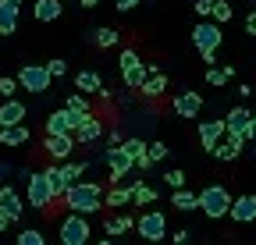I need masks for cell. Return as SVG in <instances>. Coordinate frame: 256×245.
I'll return each instance as SVG.
<instances>
[{
	"mask_svg": "<svg viewBox=\"0 0 256 245\" xmlns=\"http://www.w3.org/2000/svg\"><path fill=\"white\" fill-rule=\"evenodd\" d=\"M22 14V0H0V36H14Z\"/></svg>",
	"mask_w": 256,
	"mask_h": 245,
	"instance_id": "obj_12",
	"label": "cell"
},
{
	"mask_svg": "<svg viewBox=\"0 0 256 245\" xmlns=\"http://www.w3.org/2000/svg\"><path fill=\"white\" fill-rule=\"evenodd\" d=\"M25 192H28V206H36V210H50V203H54V189H50L46 171H43V174H28Z\"/></svg>",
	"mask_w": 256,
	"mask_h": 245,
	"instance_id": "obj_5",
	"label": "cell"
},
{
	"mask_svg": "<svg viewBox=\"0 0 256 245\" xmlns=\"http://www.w3.org/2000/svg\"><path fill=\"white\" fill-rule=\"evenodd\" d=\"M192 11H196L200 18H210V11H214V0H196V4H192Z\"/></svg>",
	"mask_w": 256,
	"mask_h": 245,
	"instance_id": "obj_41",
	"label": "cell"
},
{
	"mask_svg": "<svg viewBox=\"0 0 256 245\" xmlns=\"http://www.w3.org/2000/svg\"><path fill=\"white\" fill-rule=\"evenodd\" d=\"M139 235L146 238V242H160V238H164L168 235V217H164V213H142V217H139Z\"/></svg>",
	"mask_w": 256,
	"mask_h": 245,
	"instance_id": "obj_9",
	"label": "cell"
},
{
	"mask_svg": "<svg viewBox=\"0 0 256 245\" xmlns=\"http://www.w3.org/2000/svg\"><path fill=\"white\" fill-rule=\"evenodd\" d=\"M153 199H156V189L142 185V181H136V185H132V203H136V206H146V203H153Z\"/></svg>",
	"mask_w": 256,
	"mask_h": 245,
	"instance_id": "obj_27",
	"label": "cell"
},
{
	"mask_svg": "<svg viewBox=\"0 0 256 245\" xmlns=\"http://www.w3.org/2000/svg\"><path fill=\"white\" fill-rule=\"evenodd\" d=\"M132 228H136L132 217H110L107 221V235H124V231H132Z\"/></svg>",
	"mask_w": 256,
	"mask_h": 245,
	"instance_id": "obj_30",
	"label": "cell"
},
{
	"mask_svg": "<svg viewBox=\"0 0 256 245\" xmlns=\"http://www.w3.org/2000/svg\"><path fill=\"white\" fill-rule=\"evenodd\" d=\"M210 18H214L217 25L232 21V0H214V11H210Z\"/></svg>",
	"mask_w": 256,
	"mask_h": 245,
	"instance_id": "obj_29",
	"label": "cell"
},
{
	"mask_svg": "<svg viewBox=\"0 0 256 245\" xmlns=\"http://www.w3.org/2000/svg\"><path fill=\"white\" fill-rule=\"evenodd\" d=\"M18 89H22V85H18V78H0V96H4V100H8V96H14Z\"/></svg>",
	"mask_w": 256,
	"mask_h": 245,
	"instance_id": "obj_38",
	"label": "cell"
},
{
	"mask_svg": "<svg viewBox=\"0 0 256 245\" xmlns=\"http://www.w3.org/2000/svg\"><path fill=\"white\" fill-rule=\"evenodd\" d=\"M64 11L60 0H36V7H32V14H36V21H57Z\"/></svg>",
	"mask_w": 256,
	"mask_h": 245,
	"instance_id": "obj_21",
	"label": "cell"
},
{
	"mask_svg": "<svg viewBox=\"0 0 256 245\" xmlns=\"http://www.w3.org/2000/svg\"><path fill=\"white\" fill-rule=\"evenodd\" d=\"M100 135H104V125H100L92 114H82L78 128H75V142H96Z\"/></svg>",
	"mask_w": 256,
	"mask_h": 245,
	"instance_id": "obj_19",
	"label": "cell"
},
{
	"mask_svg": "<svg viewBox=\"0 0 256 245\" xmlns=\"http://www.w3.org/2000/svg\"><path fill=\"white\" fill-rule=\"evenodd\" d=\"M25 103H18L14 96H8L4 103H0V128H8V125H22L25 121Z\"/></svg>",
	"mask_w": 256,
	"mask_h": 245,
	"instance_id": "obj_15",
	"label": "cell"
},
{
	"mask_svg": "<svg viewBox=\"0 0 256 245\" xmlns=\"http://www.w3.org/2000/svg\"><path fill=\"white\" fill-rule=\"evenodd\" d=\"M136 4H139V0H114V7H118V11H132Z\"/></svg>",
	"mask_w": 256,
	"mask_h": 245,
	"instance_id": "obj_43",
	"label": "cell"
},
{
	"mask_svg": "<svg viewBox=\"0 0 256 245\" xmlns=\"http://www.w3.org/2000/svg\"><path fill=\"white\" fill-rule=\"evenodd\" d=\"M78 121H82V114H75L72 107H60L46 117V132H75Z\"/></svg>",
	"mask_w": 256,
	"mask_h": 245,
	"instance_id": "obj_11",
	"label": "cell"
},
{
	"mask_svg": "<svg viewBox=\"0 0 256 245\" xmlns=\"http://www.w3.org/2000/svg\"><path fill=\"white\" fill-rule=\"evenodd\" d=\"M121 146L132 153V160H139V157H146V142L142 139H121Z\"/></svg>",
	"mask_w": 256,
	"mask_h": 245,
	"instance_id": "obj_34",
	"label": "cell"
},
{
	"mask_svg": "<svg viewBox=\"0 0 256 245\" xmlns=\"http://www.w3.org/2000/svg\"><path fill=\"white\" fill-rule=\"evenodd\" d=\"M64 107H72L75 114H89V103H86V96H78V93H72V96H68V103H64Z\"/></svg>",
	"mask_w": 256,
	"mask_h": 245,
	"instance_id": "obj_37",
	"label": "cell"
},
{
	"mask_svg": "<svg viewBox=\"0 0 256 245\" xmlns=\"http://www.w3.org/2000/svg\"><path fill=\"white\" fill-rule=\"evenodd\" d=\"M11 224H14V221H11V217H8V213H4V210H0V231H8V228H11Z\"/></svg>",
	"mask_w": 256,
	"mask_h": 245,
	"instance_id": "obj_45",
	"label": "cell"
},
{
	"mask_svg": "<svg viewBox=\"0 0 256 245\" xmlns=\"http://www.w3.org/2000/svg\"><path fill=\"white\" fill-rule=\"evenodd\" d=\"M50 82H54V75L46 64H22V71H18V85L25 93H46Z\"/></svg>",
	"mask_w": 256,
	"mask_h": 245,
	"instance_id": "obj_3",
	"label": "cell"
},
{
	"mask_svg": "<svg viewBox=\"0 0 256 245\" xmlns=\"http://www.w3.org/2000/svg\"><path fill=\"white\" fill-rule=\"evenodd\" d=\"M232 221H238V224H249V221H256V196H238V199H232Z\"/></svg>",
	"mask_w": 256,
	"mask_h": 245,
	"instance_id": "obj_14",
	"label": "cell"
},
{
	"mask_svg": "<svg viewBox=\"0 0 256 245\" xmlns=\"http://www.w3.org/2000/svg\"><path fill=\"white\" fill-rule=\"evenodd\" d=\"M224 135H228V125H224V121H203V125H200V142H203V149H214Z\"/></svg>",
	"mask_w": 256,
	"mask_h": 245,
	"instance_id": "obj_16",
	"label": "cell"
},
{
	"mask_svg": "<svg viewBox=\"0 0 256 245\" xmlns=\"http://www.w3.org/2000/svg\"><path fill=\"white\" fill-rule=\"evenodd\" d=\"M78 4H82V7H96V4H100V0H78Z\"/></svg>",
	"mask_w": 256,
	"mask_h": 245,
	"instance_id": "obj_47",
	"label": "cell"
},
{
	"mask_svg": "<svg viewBox=\"0 0 256 245\" xmlns=\"http://www.w3.org/2000/svg\"><path fill=\"white\" fill-rule=\"evenodd\" d=\"M104 160H107V171H110V181H114V185H118V181H121L128 171H132V167H136L132 153H128L121 142H118V146H110V149L104 153Z\"/></svg>",
	"mask_w": 256,
	"mask_h": 245,
	"instance_id": "obj_7",
	"label": "cell"
},
{
	"mask_svg": "<svg viewBox=\"0 0 256 245\" xmlns=\"http://www.w3.org/2000/svg\"><path fill=\"white\" fill-rule=\"evenodd\" d=\"M246 32H249V36H256V11H249V14H246Z\"/></svg>",
	"mask_w": 256,
	"mask_h": 245,
	"instance_id": "obj_42",
	"label": "cell"
},
{
	"mask_svg": "<svg viewBox=\"0 0 256 245\" xmlns=\"http://www.w3.org/2000/svg\"><path fill=\"white\" fill-rule=\"evenodd\" d=\"M146 82L139 85V93L142 96H160V93H164V89H168V78H164V71H160L156 64H146Z\"/></svg>",
	"mask_w": 256,
	"mask_h": 245,
	"instance_id": "obj_18",
	"label": "cell"
},
{
	"mask_svg": "<svg viewBox=\"0 0 256 245\" xmlns=\"http://www.w3.org/2000/svg\"><path fill=\"white\" fill-rule=\"evenodd\" d=\"M46 178H50V189H54V199L68 192V185H64V181H60V167H46Z\"/></svg>",
	"mask_w": 256,
	"mask_h": 245,
	"instance_id": "obj_32",
	"label": "cell"
},
{
	"mask_svg": "<svg viewBox=\"0 0 256 245\" xmlns=\"http://www.w3.org/2000/svg\"><path fill=\"white\" fill-rule=\"evenodd\" d=\"M235 78V64H224V68H210L206 71V82L210 85H224V82H232Z\"/></svg>",
	"mask_w": 256,
	"mask_h": 245,
	"instance_id": "obj_26",
	"label": "cell"
},
{
	"mask_svg": "<svg viewBox=\"0 0 256 245\" xmlns=\"http://www.w3.org/2000/svg\"><path fill=\"white\" fill-rule=\"evenodd\" d=\"M246 139H252V142H256V114L249 117V125H246Z\"/></svg>",
	"mask_w": 256,
	"mask_h": 245,
	"instance_id": "obj_44",
	"label": "cell"
},
{
	"mask_svg": "<svg viewBox=\"0 0 256 245\" xmlns=\"http://www.w3.org/2000/svg\"><path fill=\"white\" fill-rule=\"evenodd\" d=\"M249 117H252V114H249L246 107H232V114L224 117V125H228V132H242V135H246V125H249Z\"/></svg>",
	"mask_w": 256,
	"mask_h": 245,
	"instance_id": "obj_25",
	"label": "cell"
},
{
	"mask_svg": "<svg viewBox=\"0 0 256 245\" xmlns=\"http://www.w3.org/2000/svg\"><path fill=\"white\" fill-rule=\"evenodd\" d=\"M146 64L139 60V53L136 50H121V78H124V85L128 89H139L142 82H146Z\"/></svg>",
	"mask_w": 256,
	"mask_h": 245,
	"instance_id": "obj_6",
	"label": "cell"
},
{
	"mask_svg": "<svg viewBox=\"0 0 256 245\" xmlns=\"http://www.w3.org/2000/svg\"><path fill=\"white\" fill-rule=\"evenodd\" d=\"M100 85H104V78L96 71H78L75 75V89H78V93H100Z\"/></svg>",
	"mask_w": 256,
	"mask_h": 245,
	"instance_id": "obj_24",
	"label": "cell"
},
{
	"mask_svg": "<svg viewBox=\"0 0 256 245\" xmlns=\"http://www.w3.org/2000/svg\"><path fill=\"white\" fill-rule=\"evenodd\" d=\"M92 39H96V46H118V32H114V28H96V32H92Z\"/></svg>",
	"mask_w": 256,
	"mask_h": 245,
	"instance_id": "obj_31",
	"label": "cell"
},
{
	"mask_svg": "<svg viewBox=\"0 0 256 245\" xmlns=\"http://www.w3.org/2000/svg\"><path fill=\"white\" fill-rule=\"evenodd\" d=\"M203 110V96L200 93H178L174 96V114L178 117H196Z\"/></svg>",
	"mask_w": 256,
	"mask_h": 245,
	"instance_id": "obj_17",
	"label": "cell"
},
{
	"mask_svg": "<svg viewBox=\"0 0 256 245\" xmlns=\"http://www.w3.org/2000/svg\"><path fill=\"white\" fill-rule=\"evenodd\" d=\"M203 64H217V50H206L203 53Z\"/></svg>",
	"mask_w": 256,
	"mask_h": 245,
	"instance_id": "obj_46",
	"label": "cell"
},
{
	"mask_svg": "<svg viewBox=\"0 0 256 245\" xmlns=\"http://www.w3.org/2000/svg\"><path fill=\"white\" fill-rule=\"evenodd\" d=\"M25 142H28V128H25V125L0 128V146H25Z\"/></svg>",
	"mask_w": 256,
	"mask_h": 245,
	"instance_id": "obj_22",
	"label": "cell"
},
{
	"mask_svg": "<svg viewBox=\"0 0 256 245\" xmlns=\"http://www.w3.org/2000/svg\"><path fill=\"white\" fill-rule=\"evenodd\" d=\"M242 146H246V135H242V132H228V139L217 142L210 153H214V157H220V160H235L238 153H242Z\"/></svg>",
	"mask_w": 256,
	"mask_h": 245,
	"instance_id": "obj_13",
	"label": "cell"
},
{
	"mask_svg": "<svg viewBox=\"0 0 256 245\" xmlns=\"http://www.w3.org/2000/svg\"><path fill=\"white\" fill-rule=\"evenodd\" d=\"M200 210L206 213V217H224V213L232 210V196H228V189H220V185H206L203 192H200Z\"/></svg>",
	"mask_w": 256,
	"mask_h": 245,
	"instance_id": "obj_2",
	"label": "cell"
},
{
	"mask_svg": "<svg viewBox=\"0 0 256 245\" xmlns=\"http://www.w3.org/2000/svg\"><path fill=\"white\" fill-rule=\"evenodd\" d=\"M75 149V132H46V153L54 160H68Z\"/></svg>",
	"mask_w": 256,
	"mask_h": 245,
	"instance_id": "obj_10",
	"label": "cell"
},
{
	"mask_svg": "<svg viewBox=\"0 0 256 245\" xmlns=\"http://www.w3.org/2000/svg\"><path fill=\"white\" fill-rule=\"evenodd\" d=\"M124 203H132V189H118L114 185V192H107V206H124Z\"/></svg>",
	"mask_w": 256,
	"mask_h": 245,
	"instance_id": "obj_33",
	"label": "cell"
},
{
	"mask_svg": "<svg viewBox=\"0 0 256 245\" xmlns=\"http://www.w3.org/2000/svg\"><path fill=\"white\" fill-rule=\"evenodd\" d=\"M46 68H50V75H54V78H64V75H68V60H60V57H54L50 64H46Z\"/></svg>",
	"mask_w": 256,
	"mask_h": 245,
	"instance_id": "obj_39",
	"label": "cell"
},
{
	"mask_svg": "<svg viewBox=\"0 0 256 245\" xmlns=\"http://www.w3.org/2000/svg\"><path fill=\"white\" fill-rule=\"evenodd\" d=\"M60 242L64 245H86L89 242V221H86V213H68V217L60 221Z\"/></svg>",
	"mask_w": 256,
	"mask_h": 245,
	"instance_id": "obj_4",
	"label": "cell"
},
{
	"mask_svg": "<svg viewBox=\"0 0 256 245\" xmlns=\"http://www.w3.org/2000/svg\"><path fill=\"white\" fill-rule=\"evenodd\" d=\"M64 203H68V210L75 213H96L104 206V189L96 185V181H75V185H68V192H64Z\"/></svg>",
	"mask_w": 256,
	"mask_h": 245,
	"instance_id": "obj_1",
	"label": "cell"
},
{
	"mask_svg": "<svg viewBox=\"0 0 256 245\" xmlns=\"http://www.w3.org/2000/svg\"><path fill=\"white\" fill-rule=\"evenodd\" d=\"M82 174H86V164H60V181L64 185H75Z\"/></svg>",
	"mask_w": 256,
	"mask_h": 245,
	"instance_id": "obj_28",
	"label": "cell"
},
{
	"mask_svg": "<svg viewBox=\"0 0 256 245\" xmlns=\"http://www.w3.org/2000/svg\"><path fill=\"white\" fill-rule=\"evenodd\" d=\"M164 181H168L171 189H182V185H185V171H168V174H164Z\"/></svg>",
	"mask_w": 256,
	"mask_h": 245,
	"instance_id": "obj_40",
	"label": "cell"
},
{
	"mask_svg": "<svg viewBox=\"0 0 256 245\" xmlns=\"http://www.w3.org/2000/svg\"><path fill=\"white\" fill-rule=\"evenodd\" d=\"M46 238H43V231H36V228H28V231H22L18 235V245H43Z\"/></svg>",
	"mask_w": 256,
	"mask_h": 245,
	"instance_id": "obj_35",
	"label": "cell"
},
{
	"mask_svg": "<svg viewBox=\"0 0 256 245\" xmlns=\"http://www.w3.org/2000/svg\"><path fill=\"white\" fill-rule=\"evenodd\" d=\"M171 206H174V210H200V192H188V189L182 185V189H174Z\"/></svg>",
	"mask_w": 256,
	"mask_h": 245,
	"instance_id": "obj_23",
	"label": "cell"
},
{
	"mask_svg": "<svg viewBox=\"0 0 256 245\" xmlns=\"http://www.w3.org/2000/svg\"><path fill=\"white\" fill-rule=\"evenodd\" d=\"M220 39H224V36H220V25H217L214 18H210V21L203 18L196 28H192V43H196V50H200V53L217 50V46H220Z\"/></svg>",
	"mask_w": 256,
	"mask_h": 245,
	"instance_id": "obj_8",
	"label": "cell"
},
{
	"mask_svg": "<svg viewBox=\"0 0 256 245\" xmlns=\"http://www.w3.org/2000/svg\"><path fill=\"white\" fill-rule=\"evenodd\" d=\"M0 210H4L14 224L22 221V210H25V206H22V199H18V192H14L11 185H4V189H0Z\"/></svg>",
	"mask_w": 256,
	"mask_h": 245,
	"instance_id": "obj_20",
	"label": "cell"
},
{
	"mask_svg": "<svg viewBox=\"0 0 256 245\" xmlns=\"http://www.w3.org/2000/svg\"><path fill=\"white\" fill-rule=\"evenodd\" d=\"M146 153H150V160H153V164H160V160H164L171 149H168L164 142H150V146H146Z\"/></svg>",
	"mask_w": 256,
	"mask_h": 245,
	"instance_id": "obj_36",
	"label": "cell"
}]
</instances>
